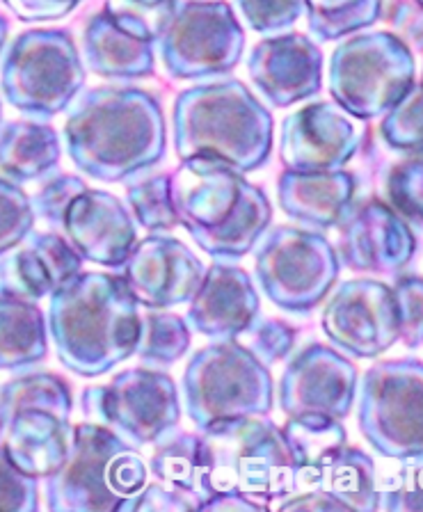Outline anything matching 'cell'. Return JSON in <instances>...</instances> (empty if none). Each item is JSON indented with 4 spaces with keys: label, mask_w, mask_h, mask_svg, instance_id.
<instances>
[{
    "label": "cell",
    "mask_w": 423,
    "mask_h": 512,
    "mask_svg": "<svg viewBox=\"0 0 423 512\" xmlns=\"http://www.w3.org/2000/svg\"><path fill=\"white\" fill-rule=\"evenodd\" d=\"M62 138L71 163L103 183L129 181L167 156L161 101L133 85H101L78 94Z\"/></svg>",
    "instance_id": "cell-1"
},
{
    "label": "cell",
    "mask_w": 423,
    "mask_h": 512,
    "mask_svg": "<svg viewBox=\"0 0 423 512\" xmlns=\"http://www.w3.org/2000/svg\"><path fill=\"white\" fill-rule=\"evenodd\" d=\"M46 323L60 364L92 380L135 355L140 304L122 275L81 270L51 295Z\"/></svg>",
    "instance_id": "cell-2"
},
{
    "label": "cell",
    "mask_w": 423,
    "mask_h": 512,
    "mask_svg": "<svg viewBox=\"0 0 423 512\" xmlns=\"http://www.w3.org/2000/svg\"><path fill=\"white\" fill-rule=\"evenodd\" d=\"M170 176L179 224L213 259H243L273 224L266 192L225 160L186 158Z\"/></svg>",
    "instance_id": "cell-3"
},
{
    "label": "cell",
    "mask_w": 423,
    "mask_h": 512,
    "mask_svg": "<svg viewBox=\"0 0 423 512\" xmlns=\"http://www.w3.org/2000/svg\"><path fill=\"white\" fill-rule=\"evenodd\" d=\"M172 142L181 160L213 156L250 174L273 154L275 119L243 80H209L174 99Z\"/></svg>",
    "instance_id": "cell-4"
},
{
    "label": "cell",
    "mask_w": 423,
    "mask_h": 512,
    "mask_svg": "<svg viewBox=\"0 0 423 512\" xmlns=\"http://www.w3.org/2000/svg\"><path fill=\"white\" fill-rule=\"evenodd\" d=\"M206 499L243 494L270 506L291 492L293 458L282 428L268 416L218 421L199 432Z\"/></svg>",
    "instance_id": "cell-5"
},
{
    "label": "cell",
    "mask_w": 423,
    "mask_h": 512,
    "mask_svg": "<svg viewBox=\"0 0 423 512\" xmlns=\"http://www.w3.org/2000/svg\"><path fill=\"white\" fill-rule=\"evenodd\" d=\"M138 446L101 423L74 426L69 455L46 478V508L53 512H113L149 483Z\"/></svg>",
    "instance_id": "cell-6"
},
{
    "label": "cell",
    "mask_w": 423,
    "mask_h": 512,
    "mask_svg": "<svg viewBox=\"0 0 423 512\" xmlns=\"http://www.w3.org/2000/svg\"><path fill=\"white\" fill-rule=\"evenodd\" d=\"M181 394L188 419L204 430L227 419L268 416L275 407V380L245 343L213 341L188 359Z\"/></svg>",
    "instance_id": "cell-7"
},
{
    "label": "cell",
    "mask_w": 423,
    "mask_h": 512,
    "mask_svg": "<svg viewBox=\"0 0 423 512\" xmlns=\"http://www.w3.org/2000/svg\"><path fill=\"white\" fill-rule=\"evenodd\" d=\"M85 64L69 30H23L3 55L0 92L21 115L49 122L85 87Z\"/></svg>",
    "instance_id": "cell-8"
},
{
    "label": "cell",
    "mask_w": 423,
    "mask_h": 512,
    "mask_svg": "<svg viewBox=\"0 0 423 512\" xmlns=\"http://www.w3.org/2000/svg\"><path fill=\"white\" fill-rule=\"evenodd\" d=\"M417 78L414 53L394 32H355L330 55L327 87L346 115L371 122L410 90Z\"/></svg>",
    "instance_id": "cell-9"
},
{
    "label": "cell",
    "mask_w": 423,
    "mask_h": 512,
    "mask_svg": "<svg viewBox=\"0 0 423 512\" xmlns=\"http://www.w3.org/2000/svg\"><path fill=\"white\" fill-rule=\"evenodd\" d=\"M341 259L323 231L270 227L254 247V282L277 309L309 316L339 282Z\"/></svg>",
    "instance_id": "cell-10"
},
{
    "label": "cell",
    "mask_w": 423,
    "mask_h": 512,
    "mask_svg": "<svg viewBox=\"0 0 423 512\" xmlns=\"http://www.w3.org/2000/svg\"><path fill=\"white\" fill-rule=\"evenodd\" d=\"M357 426L375 453L396 462L423 460V362L385 359L357 389Z\"/></svg>",
    "instance_id": "cell-11"
},
{
    "label": "cell",
    "mask_w": 423,
    "mask_h": 512,
    "mask_svg": "<svg viewBox=\"0 0 423 512\" xmlns=\"http://www.w3.org/2000/svg\"><path fill=\"white\" fill-rule=\"evenodd\" d=\"M81 410L87 421L115 430L129 444L149 446L179 428V387L161 368H126L106 387L83 389Z\"/></svg>",
    "instance_id": "cell-12"
},
{
    "label": "cell",
    "mask_w": 423,
    "mask_h": 512,
    "mask_svg": "<svg viewBox=\"0 0 423 512\" xmlns=\"http://www.w3.org/2000/svg\"><path fill=\"white\" fill-rule=\"evenodd\" d=\"M156 44L172 78L206 80L241 64L245 30L225 0H186Z\"/></svg>",
    "instance_id": "cell-13"
},
{
    "label": "cell",
    "mask_w": 423,
    "mask_h": 512,
    "mask_svg": "<svg viewBox=\"0 0 423 512\" xmlns=\"http://www.w3.org/2000/svg\"><path fill=\"white\" fill-rule=\"evenodd\" d=\"M321 327L327 341L353 359L385 355L398 341V314L391 286L359 277L339 284L327 300Z\"/></svg>",
    "instance_id": "cell-14"
},
{
    "label": "cell",
    "mask_w": 423,
    "mask_h": 512,
    "mask_svg": "<svg viewBox=\"0 0 423 512\" xmlns=\"http://www.w3.org/2000/svg\"><path fill=\"white\" fill-rule=\"evenodd\" d=\"M359 373L353 359L325 343L293 352L277 384V403L286 416L325 414L343 421L353 412Z\"/></svg>",
    "instance_id": "cell-15"
},
{
    "label": "cell",
    "mask_w": 423,
    "mask_h": 512,
    "mask_svg": "<svg viewBox=\"0 0 423 512\" xmlns=\"http://www.w3.org/2000/svg\"><path fill=\"white\" fill-rule=\"evenodd\" d=\"M204 272V261L170 234H149L138 240L119 268L133 298L147 309L188 304L202 284Z\"/></svg>",
    "instance_id": "cell-16"
},
{
    "label": "cell",
    "mask_w": 423,
    "mask_h": 512,
    "mask_svg": "<svg viewBox=\"0 0 423 512\" xmlns=\"http://www.w3.org/2000/svg\"><path fill=\"white\" fill-rule=\"evenodd\" d=\"M341 266L373 275H398L417 254V236L401 213L380 199L353 204L339 224Z\"/></svg>",
    "instance_id": "cell-17"
},
{
    "label": "cell",
    "mask_w": 423,
    "mask_h": 512,
    "mask_svg": "<svg viewBox=\"0 0 423 512\" xmlns=\"http://www.w3.org/2000/svg\"><path fill=\"white\" fill-rule=\"evenodd\" d=\"M362 147V133L337 103L316 101L279 126V160L286 170H343Z\"/></svg>",
    "instance_id": "cell-18"
},
{
    "label": "cell",
    "mask_w": 423,
    "mask_h": 512,
    "mask_svg": "<svg viewBox=\"0 0 423 512\" xmlns=\"http://www.w3.org/2000/svg\"><path fill=\"white\" fill-rule=\"evenodd\" d=\"M245 64L254 87L275 108L309 101L323 90V51L302 32L261 39Z\"/></svg>",
    "instance_id": "cell-19"
},
{
    "label": "cell",
    "mask_w": 423,
    "mask_h": 512,
    "mask_svg": "<svg viewBox=\"0 0 423 512\" xmlns=\"http://www.w3.org/2000/svg\"><path fill=\"white\" fill-rule=\"evenodd\" d=\"M83 270V256L58 231H30L0 254V298L39 302Z\"/></svg>",
    "instance_id": "cell-20"
},
{
    "label": "cell",
    "mask_w": 423,
    "mask_h": 512,
    "mask_svg": "<svg viewBox=\"0 0 423 512\" xmlns=\"http://www.w3.org/2000/svg\"><path fill=\"white\" fill-rule=\"evenodd\" d=\"M188 304L190 332L213 341L241 339L261 316V298L252 275L225 261L206 268L202 284Z\"/></svg>",
    "instance_id": "cell-21"
},
{
    "label": "cell",
    "mask_w": 423,
    "mask_h": 512,
    "mask_svg": "<svg viewBox=\"0 0 423 512\" xmlns=\"http://www.w3.org/2000/svg\"><path fill=\"white\" fill-rule=\"evenodd\" d=\"M62 234L83 261L119 270L138 243V224L129 206L113 192L87 188L69 206Z\"/></svg>",
    "instance_id": "cell-22"
},
{
    "label": "cell",
    "mask_w": 423,
    "mask_h": 512,
    "mask_svg": "<svg viewBox=\"0 0 423 512\" xmlns=\"http://www.w3.org/2000/svg\"><path fill=\"white\" fill-rule=\"evenodd\" d=\"M357 176L348 170H284L277 179V204L302 227L337 229L355 204Z\"/></svg>",
    "instance_id": "cell-23"
},
{
    "label": "cell",
    "mask_w": 423,
    "mask_h": 512,
    "mask_svg": "<svg viewBox=\"0 0 423 512\" xmlns=\"http://www.w3.org/2000/svg\"><path fill=\"white\" fill-rule=\"evenodd\" d=\"M74 426L44 410H23L0 428V442L21 471L35 478H49L65 464Z\"/></svg>",
    "instance_id": "cell-24"
},
{
    "label": "cell",
    "mask_w": 423,
    "mask_h": 512,
    "mask_svg": "<svg viewBox=\"0 0 423 512\" xmlns=\"http://www.w3.org/2000/svg\"><path fill=\"white\" fill-rule=\"evenodd\" d=\"M321 490L339 503L341 510H380L378 469L362 448L343 446L318 469H293L291 492ZM289 494V492H286Z\"/></svg>",
    "instance_id": "cell-25"
},
{
    "label": "cell",
    "mask_w": 423,
    "mask_h": 512,
    "mask_svg": "<svg viewBox=\"0 0 423 512\" xmlns=\"http://www.w3.org/2000/svg\"><path fill=\"white\" fill-rule=\"evenodd\" d=\"M83 58L92 74L108 80H140L156 74V42L119 28L106 12L87 21Z\"/></svg>",
    "instance_id": "cell-26"
},
{
    "label": "cell",
    "mask_w": 423,
    "mask_h": 512,
    "mask_svg": "<svg viewBox=\"0 0 423 512\" xmlns=\"http://www.w3.org/2000/svg\"><path fill=\"white\" fill-rule=\"evenodd\" d=\"M60 156L62 142L51 124L19 119L0 126V174L19 186L55 174Z\"/></svg>",
    "instance_id": "cell-27"
},
{
    "label": "cell",
    "mask_w": 423,
    "mask_h": 512,
    "mask_svg": "<svg viewBox=\"0 0 423 512\" xmlns=\"http://www.w3.org/2000/svg\"><path fill=\"white\" fill-rule=\"evenodd\" d=\"M49 355V323L37 302L0 298V371H28Z\"/></svg>",
    "instance_id": "cell-28"
},
{
    "label": "cell",
    "mask_w": 423,
    "mask_h": 512,
    "mask_svg": "<svg viewBox=\"0 0 423 512\" xmlns=\"http://www.w3.org/2000/svg\"><path fill=\"white\" fill-rule=\"evenodd\" d=\"M23 410H44L71 421L74 394L65 378L46 371H26L0 387V428Z\"/></svg>",
    "instance_id": "cell-29"
},
{
    "label": "cell",
    "mask_w": 423,
    "mask_h": 512,
    "mask_svg": "<svg viewBox=\"0 0 423 512\" xmlns=\"http://www.w3.org/2000/svg\"><path fill=\"white\" fill-rule=\"evenodd\" d=\"M149 474L158 483L188 496H195L197 501L204 503L206 492L202 474V439L195 432H183L179 428L172 430L161 442H156V451L149 460Z\"/></svg>",
    "instance_id": "cell-30"
},
{
    "label": "cell",
    "mask_w": 423,
    "mask_h": 512,
    "mask_svg": "<svg viewBox=\"0 0 423 512\" xmlns=\"http://www.w3.org/2000/svg\"><path fill=\"white\" fill-rule=\"evenodd\" d=\"M284 437L289 444L293 469H318L348 444V432L339 419L325 414L286 416Z\"/></svg>",
    "instance_id": "cell-31"
},
{
    "label": "cell",
    "mask_w": 423,
    "mask_h": 512,
    "mask_svg": "<svg viewBox=\"0 0 423 512\" xmlns=\"http://www.w3.org/2000/svg\"><path fill=\"white\" fill-rule=\"evenodd\" d=\"M382 12V0H305L307 26L318 42H337L369 30L382 19Z\"/></svg>",
    "instance_id": "cell-32"
},
{
    "label": "cell",
    "mask_w": 423,
    "mask_h": 512,
    "mask_svg": "<svg viewBox=\"0 0 423 512\" xmlns=\"http://www.w3.org/2000/svg\"><path fill=\"white\" fill-rule=\"evenodd\" d=\"M190 350V327L186 318L151 309L140 316V336L135 357L142 366L170 368Z\"/></svg>",
    "instance_id": "cell-33"
},
{
    "label": "cell",
    "mask_w": 423,
    "mask_h": 512,
    "mask_svg": "<svg viewBox=\"0 0 423 512\" xmlns=\"http://www.w3.org/2000/svg\"><path fill=\"white\" fill-rule=\"evenodd\" d=\"M126 206L135 224L149 234H170L174 227H179L170 174H154L131 183L126 190Z\"/></svg>",
    "instance_id": "cell-34"
},
{
    "label": "cell",
    "mask_w": 423,
    "mask_h": 512,
    "mask_svg": "<svg viewBox=\"0 0 423 512\" xmlns=\"http://www.w3.org/2000/svg\"><path fill=\"white\" fill-rule=\"evenodd\" d=\"M380 135L389 149L423 156V83H414L382 115Z\"/></svg>",
    "instance_id": "cell-35"
},
{
    "label": "cell",
    "mask_w": 423,
    "mask_h": 512,
    "mask_svg": "<svg viewBox=\"0 0 423 512\" xmlns=\"http://www.w3.org/2000/svg\"><path fill=\"white\" fill-rule=\"evenodd\" d=\"M179 10V0H106V12L119 28L158 42Z\"/></svg>",
    "instance_id": "cell-36"
},
{
    "label": "cell",
    "mask_w": 423,
    "mask_h": 512,
    "mask_svg": "<svg viewBox=\"0 0 423 512\" xmlns=\"http://www.w3.org/2000/svg\"><path fill=\"white\" fill-rule=\"evenodd\" d=\"M387 197L410 227L423 229V156L394 165L387 176Z\"/></svg>",
    "instance_id": "cell-37"
},
{
    "label": "cell",
    "mask_w": 423,
    "mask_h": 512,
    "mask_svg": "<svg viewBox=\"0 0 423 512\" xmlns=\"http://www.w3.org/2000/svg\"><path fill=\"white\" fill-rule=\"evenodd\" d=\"M33 202L19 183L0 176V254L17 247L35 229Z\"/></svg>",
    "instance_id": "cell-38"
},
{
    "label": "cell",
    "mask_w": 423,
    "mask_h": 512,
    "mask_svg": "<svg viewBox=\"0 0 423 512\" xmlns=\"http://www.w3.org/2000/svg\"><path fill=\"white\" fill-rule=\"evenodd\" d=\"M90 188L85 179L76 174H51L42 181L30 202H33V211L37 220H44L51 229L62 231L65 224L69 206L74 204L76 197H81L83 192Z\"/></svg>",
    "instance_id": "cell-39"
},
{
    "label": "cell",
    "mask_w": 423,
    "mask_h": 512,
    "mask_svg": "<svg viewBox=\"0 0 423 512\" xmlns=\"http://www.w3.org/2000/svg\"><path fill=\"white\" fill-rule=\"evenodd\" d=\"M238 341L245 343L252 355L270 368L291 355L295 341H298V330L284 320L259 316Z\"/></svg>",
    "instance_id": "cell-40"
},
{
    "label": "cell",
    "mask_w": 423,
    "mask_h": 512,
    "mask_svg": "<svg viewBox=\"0 0 423 512\" xmlns=\"http://www.w3.org/2000/svg\"><path fill=\"white\" fill-rule=\"evenodd\" d=\"M398 314V341L405 348L417 350L423 346V277L398 275L391 286Z\"/></svg>",
    "instance_id": "cell-41"
},
{
    "label": "cell",
    "mask_w": 423,
    "mask_h": 512,
    "mask_svg": "<svg viewBox=\"0 0 423 512\" xmlns=\"http://www.w3.org/2000/svg\"><path fill=\"white\" fill-rule=\"evenodd\" d=\"M236 7L263 37L289 32L305 16V0H236Z\"/></svg>",
    "instance_id": "cell-42"
},
{
    "label": "cell",
    "mask_w": 423,
    "mask_h": 512,
    "mask_svg": "<svg viewBox=\"0 0 423 512\" xmlns=\"http://www.w3.org/2000/svg\"><path fill=\"white\" fill-rule=\"evenodd\" d=\"M380 508L389 512H423V460L403 462L401 469L378 480Z\"/></svg>",
    "instance_id": "cell-43"
},
{
    "label": "cell",
    "mask_w": 423,
    "mask_h": 512,
    "mask_svg": "<svg viewBox=\"0 0 423 512\" xmlns=\"http://www.w3.org/2000/svg\"><path fill=\"white\" fill-rule=\"evenodd\" d=\"M0 510L35 512L39 510V478L28 476L7 455L0 442Z\"/></svg>",
    "instance_id": "cell-44"
},
{
    "label": "cell",
    "mask_w": 423,
    "mask_h": 512,
    "mask_svg": "<svg viewBox=\"0 0 423 512\" xmlns=\"http://www.w3.org/2000/svg\"><path fill=\"white\" fill-rule=\"evenodd\" d=\"M202 501H197L195 496H188L183 492L172 490L163 483H147L142 490L126 499L122 503L124 512H186V510H199Z\"/></svg>",
    "instance_id": "cell-45"
},
{
    "label": "cell",
    "mask_w": 423,
    "mask_h": 512,
    "mask_svg": "<svg viewBox=\"0 0 423 512\" xmlns=\"http://www.w3.org/2000/svg\"><path fill=\"white\" fill-rule=\"evenodd\" d=\"M385 21L412 53H423V5L419 0H391Z\"/></svg>",
    "instance_id": "cell-46"
},
{
    "label": "cell",
    "mask_w": 423,
    "mask_h": 512,
    "mask_svg": "<svg viewBox=\"0 0 423 512\" xmlns=\"http://www.w3.org/2000/svg\"><path fill=\"white\" fill-rule=\"evenodd\" d=\"M23 23L60 21L76 10L83 0H3Z\"/></svg>",
    "instance_id": "cell-47"
},
{
    "label": "cell",
    "mask_w": 423,
    "mask_h": 512,
    "mask_svg": "<svg viewBox=\"0 0 423 512\" xmlns=\"http://www.w3.org/2000/svg\"><path fill=\"white\" fill-rule=\"evenodd\" d=\"M202 510H225V512H254V510H268L263 503L254 501V499H247L243 494H215L211 499H206L202 503Z\"/></svg>",
    "instance_id": "cell-48"
},
{
    "label": "cell",
    "mask_w": 423,
    "mask_h": 512,
    "mask_svg": "<svg viewBox=\"0 0 423 512\" xmlns=\"http://www.w3.org/2000/svg\"><path fill=\"white\" fill-rule=\"evenodd\" d=\"M7 35H10V23L3 14H0V55L5 51V44H7Z\"/></svg>",
    "instance_id": "cell-49"
},
{
    "label": "cell",
    "mask_w": 423,
    "mask_h": 512,
    "mask_svg": "<svg viewBox=\"0 0 423 512\" xmlns=\"http://www.w3.org/2000/svg\"><path fill=\"white\" fill-rule=\"evenodd\" d=\"M0 122H3V103H0Z\"/></svg>",
    "instance_id": "cell-50"
},
{
    "label": "cell",
    "mask_w": 423,
    "mask_h": 512,
    "mask_svg": "<svg viewBox=\"0 0 423 512\" xmlns=\"http://www.w3.org/2000/svg\"><path fill=\"white\" fill-rule=\"evenodd\" d=\"M421 83H423V71H421Z\"/></svg>",
    "instance_id": "cell-51"
},
{
    "label": "cell",
    "mask_w": 423,
    "mask_h": 512,
    "mask_svg": "<svg viewBox=\"0 0 423 512\" xmlns=\"http://www.w3.org/2000/svg\"><path fill=\"white\" fill-rule=\"evenodd\" d=\"M419 3H421V5H423V0H419Z\"/></svg>",
    "instance_id": "cell-52"
}]
</instances>
